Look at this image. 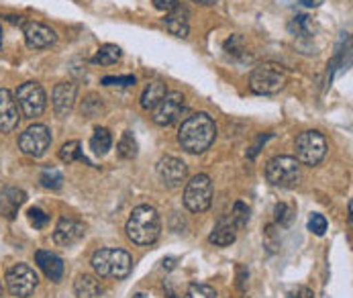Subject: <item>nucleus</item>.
<instances>
[{"label":"nucleus","instance_id":"nucleus-40","mask_svg":"<svg viewBox=\"0 0 353 298\" xmlns=\"http://www.w3.org/2000/svg\"><path fill=\"white\" fill-rule=\"evenodd\" d=\"M174 298H192L190 295H178V297H174Z\"/></svg>","mask_w":353,"mask_h":298},{"label":"nucleus","instance_id":"nucleus-26","mask_svg":"<svg viewBox=\"0 0 353 298\" xmlns=\"http://www.w3.org/2000/svg\"><path fill=\"white\" fill-rule=\"evenodd\" d=\"M288 29H290V33H292L294 37H310V35H312V21H310V17H306V14H296V17L290 21Z\"/></svg>","mask_w":353,"mask_h":298},{"label":"nucleus","instance_id":"nucleus-28","mask_svg":"<svg viewBox=\"0 0 353 298\" xmlns=\"http://www.w3.org/2000/svg\"><path fill=\"white\" fill-rule=\"evenodd\" d=\"M39 182L43 188H50V190H59L61 184H63V176L59 170L55 168H43L41 176H39Z\"/></svg>","mask_w":353,"mask_h":298},{"label":"nucleus","instance_id":"nucleus-37","mask_svg":"<svg viewBox=\"0 0 353 298\" xmlns=\"http://www.w3.org/2000/svg\"><path fill=\"white\" fill-rule=\"evenodd\" d=\"M290 298H312V290H308L306 286H296L290 292Z\"/></svg>","mask_w":353,"mask_h":298},{"label":"nucleus","instance_id":"nucleus-41","mask_svg":"<svg viewBox=\"0 0 353 298\" xmlns=\"http://www.w3.org/2000/svg\"><path fill=\"white\" fill-rule=\"evenodd\" d=\"M135 298H145V295H135Z\"/></svg>","mask_w":353,"mask_h":298},{"label":"nucleus","instance_id":"nucleus-24","mask_svg":"<svg viewBox=\"0 0 353 298\" xmlns=\"http://www.w3.org/2000/svg\"><path fill=\"white\" fill-rule=\"evenodd\" d=\"M59 159L65 161V163H74V161H84V163H90L86 159V155L82 153V146L80 141H68L63 143L59 149Z\"/></svg>","mask_w":353,"mask_h":298},{"label":"nucleus","instance_id":"nucleus-10","mask_svg":"<svg viewBox=\"0 0 353 298\" xmlns=\"http://www.w3.org/2000/svg\"><path fill=\"white\" fill-rule=\"evenodd\" d=\"M186 112V99L182 92H168L153 108V123L159 127H170L182 119Z\"/></svg>","mask_w":353,"mask_h":298},{"label":"nucleus","instance_id":"nucleus-34","mask_svg":"<svg viewBox=\"0 0 353 298\" xmlns=\"http://www.w3.org/2000/svg\"><path fill=\"white\" fill-rule=\"evenodd\" d=\"M225 51L229 53V55H241L245 48H243V39L239 37V35H231V39H227V43H225Z\"/></svg>","mask_w":353,"mask_h":298},{"label":"nucleus","instance_id":"nucleus-27","mask_svg":"<svg viewBox=\"0 0 353 298\" xmlns=\"http://www.w3.org/2000/svg\"><path fill=\"white\" fill-rule=\"evenodd\" d=\"M121 59V50L117 48V46H110V43H106V46H102L101 50L97 51V55H94V63H101V66H112V63H117Z\"/></svg>","mask_w":353,"mask_h":298},{"label":"nucleus","instance_id":"nucleus-2","mask_svg":"<svg viewBox=\"0 0 353 298\" xmlns=\"http://www.w3.org/2000/svg\"><path fill=\"white\" fill-rule=\"evenodd\" d=\"M161 233V221L157 210L150 204H141L133 208L127 221V235L137 246H152Z\"/></svg>","mask_w":353,"mask_h":298},{"label":"nucleus","instance_id":"nucleus-30","mask_svg":"<svg viewBox=\"0 0 353 298\" xmlns=\"http://www.w3.org/2000/svg\"><path fill=\"white\" fill-rule=\"evenodd\" d=\"M27 217H29V221H31V225H33L35 229H43V227L50 223V217H48L41 208H37V206L29 208Z\"/></svg>","mask_w":353,"mask_h":298},{"label":"nucleus","instance_id":"nucleus-25","mask_svg":"<svg viewBox=\"0 0 353 298\" xmlns=\"http://www.w3.org/2000/svg\"><path fill=\"white\" fill-rule=\"evenodd\" d=\"M137 141H135V135L131 131H125L123 137L119 139L117 143V153L121 159H135L137 157Z\"/></svg>","mask_w":353,"mask_h":298},{"label":"nucleus","instance_id":"nucleus-20","mask_svg":"<svg viewBox=\"0 0 353 298\" xmlns=\"http://www.w3.org/2000/svg\"><path fill=\"white\" fill-rule=\"evenodd\" d=\"M235 237H237V227L233 225V221L231 219H221L216 223V227L212 229L208 241L219 246V248H227V246H231L235 241Z\"/></svg>","mask_w":353,"mask_h":298},{"label":"nucleus","instance_id":"nucleus-38","mask_svg":"<svg viewBox=\"0 0 353 298\" xmlns=\"http://www.w3.org/2000/svg\"><path fill=\"white\" fill-rule=\"evenodd\" d=\"M301 2H303L304 6H310V8H312V6H316V4H319V2H316V0H301Z\"/></svg>","mask_w":353,"mask_h":298},{"label":"nucleus","instance_id":"nucleus-39","mask_svg":"<svg viewBox=\"0 0 353 298\" xmlns=\"http://www.w3.org/2000/svg\"><path fill=\"white\" fill-rule=\"evenodd\" d=\"M199 4H204V6H210V4H216V0H194Z\"/></svg>","mask_w":353,"mask_h":298},{"label":"nucleus","instance_id":"nucleus-12","mask_svg":"<svg viewBox=\"0 0 353 298\" xmlns=\"http://www.w3.org/2000/svg\"><path fill=\"white\" fill-rule=\"evenodd\" d=\"M86 235V227L82 221L74 219V217H61L55 225L53 231V241L59 248H72L76 244H80Z\"/></svg>","mask_w":353,"mask_h":298},{"label":"nucleus","instance_id":"nucleus-6","mask_svg":"<svg viewBox=\"0 0 353 298\" xmlns=\"http://www.w3.org/2000/svg\"><path fill=\"white\" fill-rule=\"evenodd\" d=\"M17 104L25 119H35L46 112L48 97L39 82H25L17 90Z\"/></svg>","mask_w":353,"mask_h":298},{"label":"nucleus","instance_id":"nucleus-21","mask_svg":"<svg viewBox=\"0 0 353 298\" xmlns=\"http://www.w3.org/2000/svg\"><path fill=\"white\" fill-rule=\"evenodd\" d=\"M74 292L76 298H102V286L94 276L82 274L74 284Z\"/></svg>","mask_w":353,"mask_h":298},{"label":"nucleus","instance_id":"nucleus-31","mask_svg":"<svg viewBox=\"0 0 353 298\" xmlns=\"http://www.w3.org/2000/svg\"><path fill=\"white\" fill-rule=\"evenodd\" d=\"M292 217H294L292 206H288V204H284V202L276 204V221H278L280 225H290Z\"/></svg>","mask_w":353,"mask_h":298},{"label":"nucleus","instance_id":"nucleus-8","mask_svg":"<svg viewBox=\"0 0 353 298\" xmlns=\"http://www.w3.org/2000/svg\"><path fill=\"white\" fill-rule=\"evenodd\" d=\"M184 204L190 212H204L212 204V182L206 174L194 176L184 190Z\"/></svg>","mask_w":353,"mask_h":298},{"label":"nucleus","instance_id":"nucleus-1","mask_svg":"<svg viewBox=\"0 0 353 298\" xmlns=\"http://www.w3.org/2000/svg\"><path fill=\"white\" fill-rule=\"evenodd\" d=\"M216 125L206 112H196L188 117L178 131V143L188 153H204L214 143Z\"/></svg>","mask_w":353,"mask_h":298},{"label":"nucleus","instance_id":"nucleus-29","mask_svg":"<svg viewBox=\"0 0 353 298\" xmlns=\"http://www.w3.org/2000/svg\"><path fill=\"white\" fill-rule=\"evenodd\" d=\"M229 219L233 221V225H235L237 229H241V227H245V225H248V221H250V208H248L243 202H235L233 212H231V217H229Z\"/></svg>","mask_w":353,"mask_h":298},{"label":"nucleus","instance_id":"nucleus-33","mask_svg":"<svg viewBox=\"0 0 353 298\" xmlns=\"http://www.w3.org/2000/svg\"><path fill=\"white\" fill-rule=\"evenodd\" d=\"M137 80H135V76H106V78H102V84L104 86H133Z\"/></svg>","mask_w":353,"mask_h":298},{"label":"nucleus","instance_id":"nucleus-9","mask_svg":"<svg viewBox=\"0 0 353 298\" xmlns=\"http://www.w3.org/2000/svg\"><path fill=\"white\" fill-rule=\"evenodd\" d=\"M39 284V278L35 270L27 264H14L6 272V286L10 295L17 298H29Z\"/></svg>","mask_w":353,"mask_h":298},{"label":"nucleus","instance_id":"nucleus-4","mask_svg":"<svg viewBox=\"0 0 353 298\" xmlns=\"http://www.w3.org/2000/svg\"><path fill=\"white\" fill-rule=\"evenodd\" d=\"M265 178L272 186L278 188H294L301 182V163L290 155H276L265 166Z\"/></svg>","mask_w":353,"mask_h":298},{"label":"nucleus","instance_id":"nucleus-22","mask_svg":"<svg viewBox=\"0 0 353 298\" xmlns=\"http://www.w3.org/2000/svg\"><path fill=\"white\" fill-rule=\"evenodd\" d=\"M165 95H168L165 84H161V82H150V84L145 86L143 95H141V106H143L145 110H153V108L159 104V100L163 99Z\"/></svg>","mask_w":353,"mask_h":298},{"label":"nucleus","instance_id":"nucleus-19","mask_svg":"<svg viewBox=\"0 0 353 298\" xmlns=\"http://www.w3.org/2000/svg\"><path fill=\"white\" fill-rule=\"evenodd\" d=\"M163 23H165V29L172 35H176L180 39L188 37V31H190V27H188V10L186 8H180V4L163 19Z\"/></svg>","mask_w":353,"mask_h":298},{"label":"nucleus","instance_id":"nucleus-36","mask_svg":"<svg viewBox=\"0 0 353 298\" xmlns=\"http://www.w3.org/2000/svg\"><path fill=\"white\" fill-rule=\"evenodd\" d=\"M192 290H199L201 295H204V298H216V290L210 286H204V284H194Z\"/></svg>","mask_w":353,"mask_h":298},{"label":"nucleus","instance_id":"nucleus-15","mask_svg":"<svg viewBox=\"0 0 353 298\" xmlns=\"http://www.w3.org/2000/svg\"><path fill=\"white\" fill-rule=\"evenodd\" d=\"M21 123V108L10 90L0 88V133H12Z\"/></svg>","mask_w":353,"mask_h":298},{"label":"nucleus","instance_id":"nucleus-35","mask_svg":"<svg viewBox=\"0 0 353 298\" xmlns=\"http://www.w3.org/2000/svg\"><path fill=\"white\" fill-rule=\"evenodd\" d=\"M155 8L157 10H163V12H172L176 6H178V0H153Z\"/></svg>","mask_w":353,"mask_h":298},{"label":"nucleus","instance_id":"nucleus-42","mask_svg":"<svg viewBox=\"0 0 353 298\" xmlns=\"http://www.w3.org/2000/svg\"><path fill=\"white\" fill-rule=\"evenodd\" d=\"M0 46H2V29H0Z\"/></svg>","mask_w":353,"mask_h":298},{"label":"nucleus","instance_id":"nucleus-18","mask_svg":"<svg viewBox=\"0 0 353 298\" xmlns=\"http://www.w3.org/2000/svg\"><path fill=\"white\" fill-rule=\"evenodd\" d=\"M35 261H37V266L41 268V272L50 280H53V282L61 280V276H63V261H61L59 255H55L51 251H46V249H39L35 253Z\"/></svg>","mask_w":353,"mask_h":298},{"label":"nucleus","instance_id":"nucleus-11","mask_svg":"<svg viewBox=\"0 0 353 298\" xmlns=\"http://www.w3.org/2000/svg\"><path fill=\"white\" fill-rule=\"evenodd\" d=\"M51 148V131L46 125H31L19 137V149L31 157H43Z\"/></svg>","mask_w":353,"mask_h":298},{"label":"nucleus","instance_id":"nucleus-14","mask_svg":"<svg viewBox=\"0 0 353 298\" xmlns=\"http://www.w3.org/2000/svg\"><path fill=\"white\" fill-rule=\"evenodd\" d=\"M23 35H25V41L31 50L51 48L57 39V35L51 27L43 25V23H37V21H27L23 25Z\"/></svg>","mask_w":353,"mask_h":298},{"label":"nucleus","instance_id":"nucleus-5","mask_svg":"<svg viewBox=\"0 0 353 298\" xmlns=\"http://www.w3.org/2000/svg\"><path fill=\"white\" fill-rule=\"evenodd\" d=\"M286 82H288L286 72L276 63H261L250 76V88L255 95H261V97L278 95L286 86Z\"/></svg>","mask_w":353,"mask_h":298},{"label":"nucleus","instance_id":"nucleus-43","mask_svg":"<svg viewBox=\"0 0 353 298\" xmlns=\"http://www.w3.org/2000/svg\"><path fill=\"white\" fill-rule=\"evenodd\" d=\"M0 297H2V284H0Z\"/></svg>","mask_w":353,"mask_h":298},{"label":"nucleus","instance_id":"nucleus-23","mask_svg":"<svg viewBox=\"0 0 353 298\" xmlns=\"http://www.w3.org/2000/svg\"><path fill=\"white\" fill-rule=\"evenodd\" d=\"M112 148V135L106 127H99L90 139V149L97 153V155H104L108 153V149Z\"/></svg>","mask_w":353,"mask_h":298},{"label":"nucleus","instance_id":"nucleus-13","mask_svg":"<svg viewBox=\"0 0 353 298\" xmlns=\"http://www.w3.org/2000/svg\"><path fill=\"white\" fill-rule=\"evenodd\" d=\"M157 176L159 180L170 186V188H178L186 182V176H188V166L174 157V155H165L157 161Z\"/></svg>","mask_w":353,"mask_h":298},{"label":"nucleus","instance_id":"nucleus-3","mask_svg":"<svg viewBox=\"0 0 353 298\" xmlns=\"http://www.w3.org/2000/svg\"><path fill=\"white\" fill-rule=\"evenodd\" d=\"M92 268L102 278H112V280H123L131 274L133 270V259L127 251L123 249L104 248L94 251L92 255Z\"/></svg>","mask_w":353,"mask_h":298},{"label":"nucleus","instance_id":"nucleus-16","mask_svg":"<svg viewBox=\"0 0 353 298\" xmlns=\"http://www.w3.org/2000/svg\"><path fill=\"white\" fill-rule=\"evenodd\" d=\"M76 95H78V88L72 82H59L53 88V97H51V100H53V110H55V115L59 119H65L72 112V108L76 104Z\"/></svg>","mask_w":353,"mask_h":298},{"label":"nucleus","instance_id":"nucleus-7","mask_svg":"<svg viewBox=\"0 0 353 298\" xmlns=\"http://www.w3.org/2000/svg\"><path fill=\"white\" fill-rule=\"evenodd\" d=\"M327 155V139L319 131H304L296 137V159L304 166H319Z\"/></svg>","mask_w":353,"mask_h":298},{"label":"nucleus","instance_id":"nucleus-32","mask_svg":"<svg viewBox=\"0 0 353 298\" xmlns=\"http://www.w3.org/2000/svg\"><path fill=\"white\" fill-rule=\"evenodd\" d=\"M308 229L314 233V235H325L327 231V219L319 212H314L310 219H308Z\"/></svg>","mask_w":353,"mask_h":298},{"label":"nucleus","instance_id":"nucleus-17","mask_svg":"<svg viewBox=\"0 0 353 298\" xmlns=\"http://www.w3.org/2000/svg\"><path fill=\"white\" fill-rule=\"evenodd\" d=\"M27 195L21 190V188H14V186H6L0 190V215L6 217V219H14L19 208L25 204Z\"/></svg>","mask_w":353,"mask_h":298}]
</instances>
